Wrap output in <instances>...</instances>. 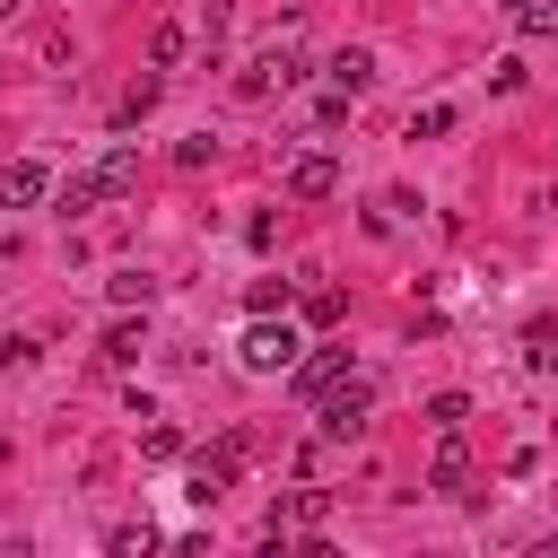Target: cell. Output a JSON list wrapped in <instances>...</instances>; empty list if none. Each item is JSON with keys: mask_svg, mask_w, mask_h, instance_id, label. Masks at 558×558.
<instances>
[{"mask_svg": "<svg viewBox=\"0 0 558 558\" xmlns=\"http://www.w3.org/2000/svg\"><path fill=\"white\" fill-rule=\"evenodd\" d=\"M235 471H244V436H218V445H201V453L183 462V497H192V506H218V497L235 488Z\"/></svg>", "mask_w": 558, "mask_h": 558, "instance_id": "cell-1", "label": "cell"}, {"mask_svg": "<svg viewBox=\"0 0 558 558\" xmlns=\"http://www.w3.org/2000/svg\"><path fill=\"white\" fill-rule=\"evenodd\" d=\"M296 349H305V340H296L288 323H270V314H253V331L235 340V357H244V375H288V366H296Z\"/></svg>", "mask_w": 558, "mask_h": 558, "instance_id": "cell-2", "label": "cell"}, {"mask_svg": "<svg viewBox=\"0 0 558 558\" xmlns=\"http://www.w3.org/2000/svg\"><path fill=\"white\" fill-rule=\"evenodd\" d=\"M366 410H375V384H357V375H340V384L323 392V410H314V418H323V436H340V445H349V436L366 427Z\"/></svg>", "mask_w": 558, "mask_h": 558, "instance_id": "cell-3", "label": "cell"}, {"mask_svg": "<svg viewBox=\"0 0 558 558\" xmlns=\"http://www.w3.org/2000/svg\"><path fill=\"white\" fill-rule=\"evenodd\" d=\"M288 78H305V61L270 44V52H253V61L235 70V96H244V105H262V96H270V87H288Z\"/></svg>", "mask_w": 558, "mask_h": 558, "instance_id": "cell-4", "label": "cell"}, {"mask_svg": "<svg viewBox=\"0 0 558 558\" xmlns=\"http://www.w3.org/2000/svg\"><path fill=\"white\" fill-rule=\"evenodd\" d=\"M35 201H52V166L9 157V166H0V209H35Z\"/></svg>", "mask_w": 558, "mask_h": 558, "instance_id": "cell-5", "label": "cell"}, {"mask_svg": "<svg viewBox=\"0 0 558 558\" xmlns=\"http://www.w3.org/2000/svg\"><path fill=\"white\" fill-rule=\"evenodd\" d=\"M288 192H296V201H331V192H340V166L314 148V157H296V166H288Z\"/></svg>", "mask_w": 558, "mask_h": 558, "instance_id": "cell-6", "label": "cell"}, {"mask_svg": "<svg viewBox=\"0 0 558 558\" xmlns=\"http://www.w3.org/2000/svg\"><path fill=\"white\" fill-rule=\"evenodd\" d=\"M340 375H349V349H314V357H296V392H305V401H323Z\"/></svg>", "mask_w": 558, "mask_h": 558, "instance_id": "cell-7", "label": "cell"}, {"mask_svg": "<svg viewBox=\"0 0 558 558\" xmlns=\"http://www.w3.org/2000/svg\"><path fill=\"white\" fill-rule=\"evenodd\" d=\"M323 78H331L340 96H357V87L375 78V52H366V44H349V52H331V61H323Z\"/></svg>", "mask_w": 558, "mask_h": 558, "instance_id": "cell-8", "label": "cell"}, {"mask_svg": "<svg viewBox=\"0 0 558 558\" xmlns=\"http://www.w3.org/2000/svg\"><path fill=\"white\" fill-rule=\"evenodd\" d=\"M87 174H96V192H105V201H122V192L140 183V157H131V148H113V157H105V166H87Z\"/></svg>", "mask_w": 558, "mask_h": 558, "instance_id": "cell-9", "label": "cell"}, {"mask_svg": "<svg viewBox=\"0 0 558 558\" xmlns=\"http://www.w3.org/2000/svg\"><path fill=\"white\" fill-rule=\"evenodd\" d=\"M462 480H471V453H462V445L445 436V453H436V471H427V488H436V497H462Z\"/></svg>", "mask_w": 558, "mask_h": 558, "instance_id": "cell-10", "label": "cell"}, {"mask_svg": "<svg viewBox=\"0 0 558 558\" xmlns=\"http://www.w3.org/2000/svg\"><path fill=\"white\" fill-rule=\"evenodd\" d=\"M96 201H105V192H96V174H70V183L52 192V209H61V218H78V209H96Z\"/></svg>", "mask_w": 558, "mask_h": 558, "instance_id": "cell-11", "label": "cell"}, {"mask_svg": "<svg viewBox=\"0 0 558 558\" xmlns=\"http://www.w3.org/2000/svg\"><path fill=\"white\" fill-rule=\"evenodd\" d=\"M514 26L523 35H558V0H514Z\"/></svg>", "mask_w": 558, "mask_h": 558, "instance_id": "cell-12", "label": "cell"}, {"mask_svg": "<svg viewBox=\"0 0 558 558\" xmlns=\"http://www.w3.org/2000/svg\"><path fill=\"white\" fill-rule=\"evenodd\" d=\"M445 131H453V105H418L410 113V140H445Z\"/></svg>", "mask_w": 558, "mask_h": 558, "instance_id": "cell-13", "label": "cell"}, {"mask_svg": "<svg viewBox=\"0 0 558 558\" xmlns=\"http://www.w3.org/2000/svg\"><path fill=\"white\" fill-rule=\"evenodd\" d=\"M140 349H148V340H140V323H113V331H105V357H113V366H131Z\"/></svg>", "mask_w": 558, "mask_h": 558, "instance_id": "cell-14", "label": "cell"}, {"mask_svg": "<svg viewBox=\"0 0 558 558\" xmlns=\"http://www.w3.org/2000/svg\"><path fill=\"white\" fill-rule=\"evenodd\" d=\"M462 418H471V401H462V392H436V401H427V427H445V436H453Z\"/></svg>", "mask_w": 558, "mask_h": 558, "instance_id": "cell-15", "label": "cell"}, {"mask_svg": "<svg viewBox=\"0 0 558 558\" xmlns=\"http://www.w3.org/2000/svg\"><path fill=\"white\" fill-rule=\"evenodd\" d=\"M323 514H331V488H296L288 497V523H323Z\"/></svg>", "mask_w": 558, "mask_h": 558, "instance_id": "cell-16", "label": "cell"}, {"mask_svg": "<svg viewBox=\"0 0 558 558\" xmlns=\"http://www.w3.org/2000/svg\"><path fill=\"white\" fill-rule=\"evenodd\" d=\"M148 61L174 70V61H183V26H157V35H148Z\"/></svg>", "mask_w": 558, "mask_h": 558, "instance_id": "cell-17", "label": "cell"}, {"mask_svg": "<svg viewBox=\"0 0 558 558\" xmlns=\"http://www.w3.org/2000/svg\"><path fill=\"white\" fill-rule=\"evenodd\" d=\"M148 296H157L148 270H122V279H113V305H148Z\"/></svg>", "mask_w": 558, "mask_h": 558, "instance_id": "cell-18", "label": "cell"}, {"mask_svg": "<svg viewBox=\"0 0 558 558\" xmlns=\"http://www.w3.org/2000/svg\"><path fill=\"white\" fill-rule=\"evenodd\" d=\"M244 305H253V314H279V305H288V279H253Z\"/></svg>", "mask_w": 558, "mask_h": 558, "instance_id": "cell-19", "label": "cell"}, {"mask_svg": "<svg viewBox=\"0 0 558 558\" xmlns=\"http://www.w3.org/2000/svg\"><path fill=\"white\" fill-rule=\"evenodd\" d=\"M148 549H157L148 523H122V532H113V558H148Z\"/></svg>", "mask_w": 558, "mask_h": 558, "instance_id": "cell-20", "label": "cell"}, {"mask_svg": "<svg viewBox=\"0 0 558 558\" xmlns=\"http://www.w3.org/2000/svg\"><path fill=\"white\" fill-rule=\"evenodd\" d=\"M140 453H148V462H174V453H183V436H174V427H148V436H140Z\"/></svg>", "mask_w": 558, "mask_h": 558, "instance_id": "cell-21", "label": "cell"}, {"mask_svg": "<svg viewBox=\"0 0 558 558\" xmlns=\"http://www.w3.org/2000/svg\"><path fill=\"white\" fill-rule=\"evenodd\" d=\"M209 157H218V140H209V131H201V140H174V166H209Z\"/></svg>", "mask_w": 558, "mask_h": 558, "instance_id": "cell-22", "label": "cell"}, {"mask_svg": "<svg viewBox=\"0 0 558 558\" xmlns=\"http://www.w3.org/2000/svg\"><path fill=\"white\" fill-rule=\"evenodd\" d=\"M0 366H35V340L26 331H0Z\"/></svg>", "mask_w": 558, "mask_h": 558, "instance_id": "cell-23", "label": "cell"}, {"mask_svg": "<svg viewBox=\"0 0 558 558\" xmlns=\"http://www.w3.org/2000/svg\"><path fill=\"white\" fill-rule=\"evenodd\" d=\"M523 340H532V349H541V357H549V349H558V314H541V323H532V331H523Z\"/></svg>", "mask_w": 558, "mask_h": 558, "instance_id": "cell-24", "label": "cell"}, {"mask_svg": "<svg viewBox=\"0 0 558 558\" xmlns=\"http://www.w3.org/2000/svg\"><path fill=\"white\" fill-rule=\"evenodd\" d=\"M288 558H340V549H331V541H296Z\"/></svg>", "mask_w": 558, "mask_h": 558, "instance_id": "cell-25", "label": "cell"}, {"mask_svg": "<svg viewBox=\"0 0 558 558\" xmlns=\"http://www.w3.org/2000/svg\"><path fill=\"white\" fill-rule=\"evenodd\" d=\"M523 558H558V532H541V541H532V549H523Z\"/></svg>", "mask_w": 558, "mask_h": 558, "instance_id": "cell-26", "label": "cell"}, {"mask_svg": "<svg viewBox=\"0 0 558 558\" xmlns=\"http://www.w3.org/2000/svg\"><path fill=\"white\" fill-rule=\"evenodd\" d=\"M253 558H288V541H279V532H270V541H262V549H253Z\"/></svg>", "mask_w": 558, "mask_h": 558, "instance_id": "cell-27", "label": "cell"}, {"mask_svg": "<svg viewBox=\"0 0 558 558\" xmlns=\"http://www.w3.org/2000/svg\"><path fill=\"white\" fill-rule=\"evenodd\" d=\"M497 9H514V0H497Z\"/></svg>", "mask_w": 558, "mask_h": 558, "instance_id": "cell-28", "label": "cell"}, {"mask_svg": "<svg viewBox=\"0 0 558 558\" xmlns=\"http://www.w3.org/2000/svg\"><path fill=\"white\" fill-rule=\"evenodd\" d=\"M0 17H9V0H0Z\"/></svg>", "mask_w": 558, "mask_h": 558, "instance_id": "cell-29", "label": "cell"}, {"mask_svg": "<svg viewBox=\"0 0 558 558\" xmlns=\"http://www.w3.org/2000/svg\"><path fill=\"white\" fill-rule=\"evenodd\" d=\"M549 357H558V349H549Z\"/></svg>", "mask_w": 558, "mask_h": 558, "instance_id": "cell-30", "label": "cell"}]
</instances>
